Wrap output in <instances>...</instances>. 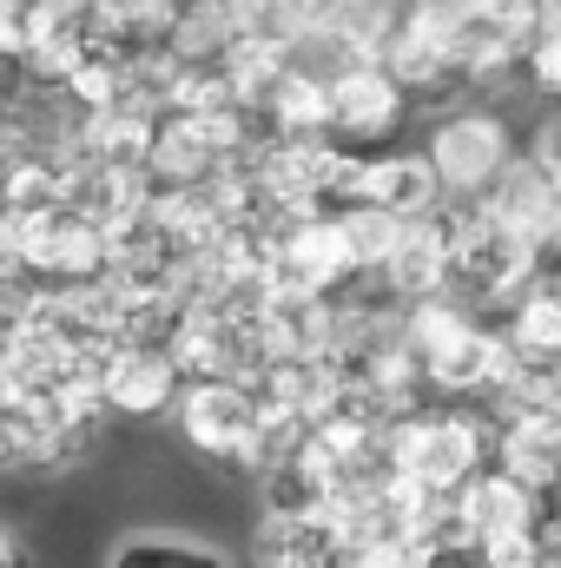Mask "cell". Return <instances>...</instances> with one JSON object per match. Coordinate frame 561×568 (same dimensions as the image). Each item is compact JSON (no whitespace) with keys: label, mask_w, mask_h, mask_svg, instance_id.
Here are the masks:
<instances>
[{"label":"cell","mask_w":561,"mask_h":568,"mask_svg":"<svg viewBox=\"0 0 561 568\" xmlns=\"http://www.w3.org/2000/svg\"><path fill=\"white\" fill-rule=\"evenodd\" d=\"M496 443H502V429L476 404H422L390 424V469L436 496H456L482 469H496Z\"/></svg>","instance_id":"cell-1"},{"label":"cell","mask_w":561,"mask_h":568,"mask_svg":"<svg viewBox=\"0 0 561 568\" xmlns=\"http://www.w3.org/2000/svg\"><path fill=\"white\" fill-rule=\"evenodd\" d=\"M429 159H436V172H442V185H449V205H482L509 172H516V126L502 120V113H489V106H456V113H442L436 126H429V145H422Z\"/></svg>","instance_id":"cell-2"},{"label":"cell","mask_w":561,"mask_h":568,"mask_svg":"<svg viewBox=\"0 0 561 568\" xmlns=\"http://www.w3.org/2000/svg\"><path fill=\"white\" fill-rule=\"evenodd\" d=\"M178 436L212 456V463H232V469H252L258 456V436H265V404L252 384H192L185 404H178Z\"/></svg>","instance_id":"cell-3"},{"label":"cell","mask_w":561,"mask_h":568,"mask_svg":"<svg viewBox=\"0 0 561 568\" xmlns=\"http://www.w3.org/2000/svg\"><path fill=\"white\" fill-rule=\"evenodd\" d=\"M410 106L417 100L390 73V60H350L344 73H330V120H337V145H350V152L397 140Z\"/></svg>","instance_id":"cell-4"},{"label":"cell","mask_w":561,"mask_h":568,"mask_svg":"<svg viewBox=\"0 0 561 568\" xmlns=\"http://www.w3.org/2000/svg\"><path fill=\"white\" fill-rule=\"evenodd\" d=\"M542 516H549V503L529 483H516L502 463L482 469L469 489H456V542L462 549H489V542H509V536H536Z\"/></svg>","instance_id":"cell-5"},{"label":"cell","mask_w":561,"mask_h":568,"mask_svg":"<svg viewBox=\"0 0 561 568\" xmlns=\"http://www.w3.org/2000/svg\"><path fill=\"white\" fill-rule=\"evenodd\" d=\"M482 212L509 232V239H522V245H536V252H555V232H561V185L549 179V165L536 159V152H522L516 159V172L482 199Z\"/></svg>","instance_id":"cell-6"},{"label":"cell","mask_w":561,"mask_h":568,"mask_svg":"<svg viewBox=\"0 0 561 568\" xmlns=\"http://www.w3.org/2000/svg\"><path fill=\"white\" fill-rule=\"evenodd\" d=\"M377 291H384V297H397L404 311L456 291V232H449V219H442V212H436V219H417V225L404 232V245H397L390 272L377 278Z\"/></svg>","instance_id":"cell-7"},{"label":"cell","mask_w":561,"mask_h":568,"mask_svg":"<svg viewBox=\"0 0 561 568\" xmlns=\"http://www.w3.org/2000/svg\"><path fill=\"white\" fill-rule=\"evenodd\" d=\"M185 371L172 364V351L165 344H126L120 351V364H113V377H106V410L113 417H133V424H145V417H178V404H185Z\"/></svg>","instance_id":"cell-8"},{"label":"cell","mask_w":561,"mask_h":568,"mask_svg":"<svg viewBox=\"0 0 561 568\" xmlns=\"http://www.w3.org/2000/svg\"><path fill=\"white\" fill-rule=\"evenodd\" d=\"M265 133L272 140H304V145H337V120H330V80L310 67H290L278 93L265 100Z\"/></svg>","instance_id":"cell-9"},{"label":"cell","mask_w":561,"mask_h":568,"mask_svg":"<svg viewBox=\"0 0 561 568\" xmlns=\"http://www.w3.org/2000/svg\"><path fill=\"white\" fill-rule=\"evenodd\" d=\"M258 568H350L344 536L324 516H265L252 536Z\"/></svg>","instance_id":"cell-10"},{"label":"cell","mask_w":561,"mask_h":568,"mask_svg":"<svg viewBox=\"0 0 561 568\" xmlns=\"http://www.w3.org/2000/svg\"><path fill=\"white\" fill-rule=\"evenodd\" d=\"M232 20H238L245 47L297 60L317 40V27H324V0H232Z\"/></svg>","instance_id":"cell-11"},{"label":"cell","mask_w":561,"mask_h":568,"mask_svg":"<svg viewBox=\"0 0 561 568\" xmlns=\"http://www.w3.org/2000/svg\"><path fill=\"white\" fill-rule=\"evenodd\" d=\"M482 324H489V317H482L476 304H462L456 291H449V297H429V304H410V311H404V337H410V351H417L429 371H436L449 351H462V344H469Z\"/></svg>","instance_id":"cell-12"},{"label":"cell","mask_w":561,"mask_h":568,"mask_svg":"<svg viewBox=\"0 0 561 568\" xmlns=\"http://www.w3.org/2000/svg\"><path fill=\"white\" fill-rule=\"evenodd\" d=\"M502 331H509V344H516V357L522 364H542V371H561V297L542 284V291H529L509 317H502Z\"/></svg>","instance_id":"cell-13"},{"label":"cell","mask_w":561,"mask_h":568,"mask_svg":"<svg viewBox=\"0 0 561 568\" xmlns=\"http://www.w3.org/2000/svg\"><path fill=\"white\" fill-rule=\"evenodd\" d=\"M106 568H232L218 549H198V542H172V536H133L120 542V556Z\"/></svg>","instance_id":"cell-14"},{"label":"cell","mask_w":561,"mask_h":568,"mask_svg":"<svg viewBox=\"0 0 561 568\" xmlns=\"http://www.w3.org/2000/svg\"><path fill=\"white\" fill-rule=\"evenodd\" d=\"M522 80H529L536 100L561 106V33H536V47H529V60H522Z\"/></svg>","instance_id":"cell-15"},{"label":"cell","mask_w":561,"mask_h":568,"mask_svg":"<svg viewBox=\"0 0 561 568\" xmlns=\"http://www.w3.org/2000/svg\"><path fill=\"white\" fill-rule=\"evenodd\" d=\"M536 159L549 165V179L561 185V113H549V120H542V133H536Z\"/></svg>","instance_id":"cell-16"},{"label":"cell","mask_w":561,"mask_h":568,"mask_svg":"<svg viewBox=\"0 0 561 568\" xmlns=\"http://www.w3.org/2000/svg\"><path fill=\"white\" fill-rule=\"evenodd\" d=\"M536 13H542V33H561V0H536Z\"/></svg>","instance_id":"cell-17"},{"label":"cell","mask_w":561,"mask_h":568,"mask_svg":"<svg viewBox=\"0 0 561 568\" xmlns=\"http://www.w3.org/2000/svg\"><path fill=\"white\" fill-rule=\"evenodd\" d=\"M0 549H7V568H27V549H20V536H0Z\"/></svg>","instance_id":"cell-18"},{"label":"cell","mask_w":561,"mask_h":568,"mask_svg":"<svg viewBox=\"0 0 561 568\" xmlns=\"http://www.w3.org/2000/svg\"><path fill=\"white\" fill-rule=\"evenodd\" d=\"M549 291H555V297H561V258H555V265H549Z\"/></svg>","instance_id":"cell-19"},{"label":"cell","mask_w":561,"mask_h":568,"mask_svg":"<svg viewBox=\"0 0 561 568\" xmlns=\"http://www.w3.org/2000/svg\"><path fill=\"white\" fill-rule=\"evenodd\" d=\"M350 568H357V562H350Z\"/></svg>","instance_id":"cell-20"}]
</instances>
